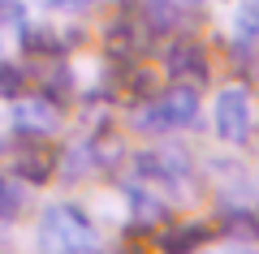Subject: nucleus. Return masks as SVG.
Segmentation results:
<instances>
[{
	"instance_id": "f257e3e1",
	"label": "nucleus",
	"mask_w": 259,
	"mask_h": 254,
	"mask_svg": "<svg viewBox=\"0 0 259 254\" xmlns=\"http://www.w3.org/2000/svg\"><path fill=\"white\" fill-rule=\"evenodd\" d=\"M39 241L48 254H95V228L87 224V216L69 202H52L39 220Z\"/></svg>"
},
{
	"instance_id": "20e7f679",
	"label": "nucleus",
	"mask_w": 259,
	"mask_h": 254,
	"mask_svg": "<svg viewBox=\"0 0 259 254\" xmlns=\"http://www.w3.org/2000/svg\"><path fill=\"white\" fill-rule=\"evenodd\" d=\"M216 134L225 138V142H246L250 138V99H246V91L242 86H229V91H221L216 95Z\"/></svg>"
},
{
	"instance_id": "423d86ee",
	"label": "nucleus",
	"mask_w": 259,
	"mask_h": 254,
	"mask_svg": "<svg viewBox=\"0 0 259 254\" xmlns=\"http://www.w3.org/2000/svg\"><path fill=\"white\" fill-rule=\"evenodd\" d=\"M151 35H156V30L147 26L143 13H121V18L108 26V52L112 56H139L143 47L151 43Z\"/></svg>"
},
{
	"instance_id": "2eb2a0df",
	"label": "nucleus",
	"mask_w": 259,
	"mask_h": 254,
	"mask_svg": "<svg viewBox=\"0 0 259 254\" xmlns=\"http://www.w3.org/2000/svg\"><path fill=\"white\" fill-rule=\"evenodd\" d=\"M233 65H238V73H242V78H246L250 86H255V91H259V43L242 47V52L233 56Z\"/></svg>"
},
{
	"instance_id": "0eeeda50",
	"label": "nucleus",
	"mask_w": 259,
	"mask_h": 254,
	"mask_svg": "<svg viewBox=\"0 0 259 254\" xmlns=\"http://www.w3.org/2000/svg\"><path fill=\"white\" fill-rule=\"evenodd\" d=\"M61 125V108H56V99H18V108H13V129H22V134H52V129Z\"/></svg>"
},
{
	"instance_id": "f3484780",
	"label": "nucleus",
	"mask_w": 259,
	"mask_h": 254,
	"mask_svg": "<svg viewBox=\"0 0 259 254\" xmlns=\"http://www.w3.org/2000/svg\"><path fill=\"white\" fill-rule=\"evenodd\" d=\"M26 13H22L18 0H0V26H13V22H22Z\"/></svg>"
},
{
	"instance_id": "9d476101",
	"label": "nucleus",
	"mask_w": 259,
	"mask_h": 254,
	"mask_svg": "<svg viewBox=\"0 0 259 254\" xmlns=\"http://www.w3.org/2000/svg\"><path fill=\"white\" fill-rule=\"evenodd\" d=\"M22 211H26V190H22V177H0V224H13Z\"/></svg>"
},
{
	"instance_id": "dca6fc26",
	"label": "nucleus",
	"mask_w": 259,
	"mask_h": 254,
	"mask_svg": "<svg viewBox=\"0 0 259 254\" xmlns=\"http://www.w3.org/2000/svg\"><path fill=\"white\" fill-rule=\"evenodd\" d=\"M44 91H48V99H65L69 95V69L65 65H52V73L44 78Z\"/></svg>"
},
{
	"instance_id": "4468645a",
	"label": "nucleus",
	"mask_w": 259,
	"mask_h": 254,
	"mask_svg": "<svg viewBox=\"0 0 259 254\" xmlns=\"http://www.w3.org/2000/svg\"><path fill=\"white\" fill-rule=\"evenodd\" d=\"M125 194H130V202H134V211H139V216H147V220H164V216H168L164 202L151 198V194H147V190H139V185H130Z\"/></svg>"
},
{
	"instance_id": "9b49d317",
	"label": "nucleus",
	"mask_w": 259,
	"mask_h": 254,
	"mask_svg": "<svg viewBox=\"0 0 259 254\" xmlns=\"http://www.w3.org/2000/svg\"><path fill=\"white\" fill-rule=\"evenodd\" d=\"M22 47L26 52H35V56H61L65 47H61V39L52 35V30H44V26H30V30H22Z\"/></svg>"
},
{
	"instance_id": "f8f14e48",
	"label": "nucleus",
	"mask_w": 259,
	"mask_h": 254,
	"mask_svg": "<svg viewBox=\"0 0 259 254\" xmlns=\"http://www.w3.org/2000/svg\"><path fill=\"white\" fill-rule=\"evenodd\" d=\"M233 26H238V39H242V43H259V0H246V5H242Z\"/></svg>"
},
{
	"instance_id": "39448f33",
	"label": "nucleus",
	"mask_w": 259,
	"mask_h": 254,
	"mask_svg": "<svg viewBox=\"0 0 259 254\" xmlns=\"http://www.w3.org/2000/svg\"><path fill=\"white\" fill-rule=\"evenodd\" d=\"M164 69H168V78L177 82V86H207V52L194 39H182V43H173L164 52Z\"/></svg>"
},
{
	"instance_id": "ddd939ff",
	"label": "nucleus",
	"mask_w": 259,
	"mask_h": 254,
	"mask_svg": "<svg viewBox=\"0 0 259 254\" xmlns=\"http://www.w3.org/2000/svg\"><path fill=\"white\" fill-rule=\"evenodd\" d=\"M26 91V73L18 65H0V99H22Z\"/></svg>"
},
{
	"instance_id": "6e6552de",
	"label": "nucleus",
	"mask_w": 259,
	"mask_h": 254,
	"mask_svg": "<svg viewBox=\"0 0 259 254\" xmlns=\"http://www.w3.org/2000/svg\"><path fill=\"white\" fill-rule=\"evenodd\" d=\"M134 164H139V173L147 181H182L186 168H190V160L182 151H143Z\"/></svg>"
},
{
	"instance_id": "7ed1b4c3",
	"label": "nucleus",
	"mask_w": 259,
	"mask_h": 254,
	"mask_svg": "<svg viewBox=\"0 0 259 254\" xmlns=\"http://www.w3.org/2000/svg\"><path fill=\"white\" fill-rule=\"evenodd\" d=\"M5 155H9L13 177H22L26 185H44L52 177V168H56V155L44 142V134H22V129H13V138H5Z\"/></svg>"
},
{
	"instance_id": "1a4fd4ad",
	"label": "nucleus",
	"mask_w": 259,
	"mask_h": 254,
	"mask_svg": "<svg viewBox=\"0 0 259 254\" xmlns=\"http://www.w3.org/2000/svg\"><path fill=\"white\" fill-rule=\"evenodd\" d=\"M207 237H212V228H207L203 220L168 224V228H164V237H160V250H164V254H194L199 245H207Z\"/></svg>"
},
{
	"instance_id": "f03ea898",
	"label": "nucleus",
	"mask_w": 259,
	"mask_h": 254,
	"mask_svg": "<svg viewBox=\"0 0 259 254\" xmlns=\"http://www.w3.org/2000/svg\"><path fill=\"white\" fill-rule=\"evenodd\" d=\"M194 117H199V91H194V86H173L164 99L147 104L134 125H139L143 134H168V129L194 125Z\"/></svg>"
},
{
	"instance_id": "a211bd4d",
	"label": "nucleus",
	"mask_w": 259,
	"mask_h": 254,
	"mask_svg": "<svg viewBox=\"0 0 259 254\" xmlns=\"http://www.w3.org/2000/svg\"><path fill=\"white\" fill-rule=\"evenodd\" d=\"M52 5H61V9H78V5H87V0H52Z\"/></svg>"
}]
</instances>
